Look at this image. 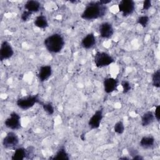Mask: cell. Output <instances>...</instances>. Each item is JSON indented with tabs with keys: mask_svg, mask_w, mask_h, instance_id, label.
I'll list each match as a JSON object with an SVG mask.
<instances>
[{
	"mask_svg": "<svg viewBox=\"0 0 160 160\" xmlns=\"http://www.w3.org/2000/svg\"><path fill=\"white\" fill-rule=\"evenodd\" d=\"M106 5L102 4L100 1H91L87 4L81 18L86 21H91L102 18L107 12Z\"/></svg>",
	"mask_w": 160,
	"mask_h": 160,
	"instance_id": "obj_1",
	"label": "cell"
},
{
	"mask_svg": "<svg viewBox=\"0 0 160 160\" xmlns=\"http://www.w3.org/2000/svg\"><path fill=\"white\" fill-rule=\"evenodd\" d=\"M44 45L49 52L55 54L62 51L65 45V41L61 34L54 33L44 39Z\"/></svg>",
	"mask_w": 160,
	"mask_h": 160,
	"instance_id": "obj_2",
	"label": "cell"
},
{
	"mask_svg": "<svg viewBox=\"0 0 160 160\" xmlns=\"http://www.w3.org/2000/svg\"><path fill=\"white\" fill-rule=\"evenodd\" d=\"M114 62V59L108 52L97 51L94 56V62L98 68L106 67Z\"/></svg>",
	"mask_w": 160,
	"mask_h": 160,
	"instance_id": "obj_3",
	"label": "cell"
},
{
	"mask_svg": "<svg viewBox=\"0 0 160 160\" xmlns=\"http://www.w3.org/2000/svg\"><path fill=\"white\" fill-rule=\"evenodd\" d=\"M41 101L38 94L29 95L19 98L16 101V104L18 108L26 111L33 107L35 104H39Z\"/></svg>",
	"mask_w": 160,
	"mask_h": 160,
	"instance_id": "obj_4",
	"label": "cell"
},
{
	"mask_svg": "<svg viewBox=\"0 0 160 160\" xmlns=\"http://www.w3.org/2000/svg\"><path fill=\"white\" fill-rule=\"evenodd\" d=\"M5 126L12 130H18L21 128V116L16 112H12L4 121Z\"/></svg>",
	"mask_w": 160,
	"mask_h": 160,
	"instance_id": "obj_5",
	"label": "cell"
},
{
	"mask_svg": "<svg viewBox=\"0 0 160 160\" xmlns=\"http://www.w3.org/2000/svg\"><path fill=\"white\" fill-rule=\"evenodd\" d=\"M119 11L124 17L131 15L135 10V2L132 0H122L118 4Z\"/></svg>",
	"mask_w": 160,
	"mask_h": 160,
	"instance_id": "obj_6",
	"label": "cell"
},
{
	"mask_svg": "<svg viewBox=\"0 0 160 160\" xmlns=\"http://www.w3.org/2000/svg\"><path fill=\"white\" fill-rule=\"evenodd\" d=\"M19 142L18 136L13 131L8 132L2 139V146L5 149H11L16 147Z\"/></svg>",
	"mask_w": 160,
	"mask_h": 160,
	"instance_id": "obj_7",
	"label": "cell"
},
{
	"mask_svg": "<svg viewBox=\"0 0 160 160\" xmlns=\"http://www.w3.org/2000/svg\"><path fill=\"white\" fill-rule=\"evenodd\" d=\"M14 54V50L11 44L7 41L2 42L0 48V60L3 61L11 58Z\"/></svg>",
	"mask_w": 160,
	"mask_h": 160,
	"instance_id": "obj_8",
	"label": "cell"
},
{
	"mask_svg": "<svg viewBox=\"0 0 160 160\" xmlns=\"http://www.w3.org/2000/svg\"><path fill=\"white\" fill-rule=\"evenodd\" d=\"M99 32L100 36L104 39H110L114 34V30L111 23L103 22L99 26Z\"/></svg>",
	"mask_w": 160,
	"mask_h": 160,
	"instance_id": "obj_9",
	"label": "cell"
},
{
	"mask_svg": "<svg viewBox=\"0 0 160 160\" xmlns=\"http://www.w3.org/2000/svg\"><path fill=\"white\" fill-rule=\"evenodd\" d=\"M103 118V110L99 109L90 118L88 121V126L91 129H96L99 128L101 121Z\"/></svg>",
	"mask_w": 160,
	"mask_h": 160,
	"instance_id": "obj_10",
	"label": "cell"
},
{
	"mask_svg": "<svg viewBox=\"0 0 160 160\" xmlns=\"http://www.w3.org/2000/svg\"><path fill=\"white\" fill-rule=\"evenodd\" d=\"M118 80L114 78H106L103 81L104 91L106 93L109 94L117 89Z\"/></svg>",
	"mask_w": 160,
	"mask_h": 160,
	"instance_id": "obj_11",
	"label": "cell"
},
{
	"mask_svg": "<svg viewBox=\"0 0 160 160\" xmlns=\"http://www.w3.org/2000/svg\"><path fill=\"white\" fill-rule=\"evenodd\" d=\"M52 72V69L51 66L43 65L39 68L37 76L41 82H45L51 77Z\"/></svg>",
	"mask_w": 160,
	"mask_h": 160,
	"instance_id": "obj_12",
	"label": "cell"
},
{
	"mask_svg": "<svg viewBox=\"0 0 160 160\" xmlns=\"http://www.w3.org/2000/svg\"><path fill=\"white\" fill-rule=\"evenodd\" d=\"M96 44V39L92 32L86 34L81 40V46L85 49H89L94 47Z\"/></svg>",
	"mask_w": 160,
	"mask_h": 160,
	"instance_id": "obj_13",
	"label": "cell"
},
{
	"mask_svg": "<svg viewBox=\"0 0 160 160\" xmlns=\"http://www.w3.org/2000/svg\"><path fill=\"white\" fill-rule=\"evenodd\" d=\"M154 142L155 139L152 136H144L141 139L139 146L144 149H148L154 146Z\"/></svg>",
	"mask_w": 160,
	"mask_h": 160,
	"instance_id": "obj_14",
	"label": "cell"
},
{
	"mask_svg": "<svg viewBox=\"0 0 160 160\" xmlns=\"http://www.w3.org/2000/svg\"><path fill=\"white\" fill-rule=\"evenodd\" d=\"M24 9L31 13L37 12L41 9V4L39 1L35 0H29L24 4Z\"/></svg>",
	"mask_w": 160,
	"mask_h": 160,
	"instance_id": "obj_15",
	"label": "cell"
},
{
	"mask_svg": "<svg viewBox=\"0 0 160 160\" xmlns=\"http://www.w3.org/2000/svg\"><path fill=\"white\" fill-rule=\"evenodd\" d=\"M154 114L152 111H148L144 112L141 117V125L143 127H147L151 124L154 121Z\"/></svg>",
	"mask_w": 160,
	"mask_h": 160,
	"instance_id": "obj_16",
	"label": "cell"
},
{
	"mask_svg": "<svg viewBox=\"0 0 160 160\" xmlns=\"http://www.w3.org/2000/svg\"><path fill=\"white\" fill-rule=\"evenodd\" d=\"M26 149L22 147H19L15 149L14 153L11 156V159L12 160H23L24 159H26Z\"/></svg>",
	"mask_w": 160,
	"mask_h": 160,
	"instance_id": "obj_17",
	"label": "cell"
},
{
	"mask_svg": "<svg viewBox=\"0 0 160 160\" xmlns=\"http://www.w3.org/2000/svg\"><path fill=\"white\" fill-rule=\"evenodd\" d=\"M34 24L40 29H46L49 26L46 17L42 14L39 15L36 18L34 21Z\"/></svg>",
	"mask_w": 160,
	"mask_h": 160,
	"instance_id": "obj_18",
	"label": "cell"
},
{
	"mask_svg": "<svg viewBox=\"0 0 160 160\" xmlns=\"http://www.w3.org/2000/svg\"><path fill=\"white\" fill-rule=\"evenodd\" d=\"M52 159L56 160V159H64V160H68L69 159V156L68 153L67 152L66 148L64 146L60 147L56 154L51 158Z\"/></svg>",
	"mask_w": 160,
	"mask_h": 160,
	"instance_id": "obj_19",
	"label": "cell"
},
{
	"mask_svg": "<svg viewBox=\"0 0 160 160\" xmlns=\"http://www.w3.org/2000/svg\"><path fill=\"white\" fill-rule=\"evenodd\" d=\"M152 84L156 88H160V70H156L152 75Z\"/></svg>",
	"mask_w": 160,
	"mask_h": 160,
	"instance_id": "obj_20",
	"label": "cell"
},
{
	"mask_svg": "<svg viewBox=\"0 0 160 160\" xmlns=\"http://www.w3.org/2000/svg\"><path fill=\"white\" fill-rule=\"evenodd\" d=\"M40 105L42 107L44 111H46L49 115H52L54 112V109L53 107V105L51 102H44L42 101H41L39 103Z\"/></svg>",
	"mask_w": 160,
	"mask_h": 160,
	"instance_id": "obj_21",
	"label": "cell"
},
{
	"mask_svg": "<svg viewBox=\"0 0 160 160\" xmlns=\"http://www.w3.org/2000/svg\"><path fill=\"white\" fill-rule=\"evenodd\" d=\"M125 129L124 123L122 121H118L114 126V131L118 134H122Z\"/></svg>",
	"mask_w": 160,
	"mask_h": 160,
	"instance_id": "obj_22",
	"label": "cell"
},
{
	"mask_svg": "<svg viewBox=\"0 0 160 160\" xmlns=\"http://www.w3.org/2000/svg\"><path fill=\"white\" fill-rule=\"evenodd\" d=\"M149 21V18L148 16L144 15L141 16L137 19V23L139 25H141L142 28H146Z\"/></svg>",
	"mask_w": 160,
	"mask_h": 160,
	"instance_id": "obj_23",
	"label": "cell"
},
{
	"mask_svg": "<svg viewBox=\"0 0 160 160\" xmlns=\"http://www.w3.org/2000/svg\"><path fill=\"white\" fill-rule=\"evenodd\" d=\"M121 86L122 88V93L126 94L131 89V85L130 82L128 81L124 80L121 82Z\"/></svg>",
	"mask_w": 160,
	"mask_h": 160,
	"instance_id": "obj_24",
	"label": "cell"
},
{
	"mask_svg": "<svg viewBox=\"0 0 160 160\" xmlns=\"http://www.w3.org/2000/svg\"><path fill=\"white\" fill-rule=\"evenodd\" d=\"M32 14V13H31V12H29L28 11H26V10H24L21 15V20L22 21H24V22L28 21L31 18V16Z\"/></svg>",
	"mask_w": 160,
	"mask_h": 160,
	"instance_id": "obj_25",
	"label": "cell"
},
{
	"mask_svg": "<svg viewBox=\"0 0 160 160\" xmlns=\"http://www.w3.org/2000/svg\"><path fill=\"white\" fill-rule=\"evenodd\" d=\"M34 148L32 146H29L28 148H26L27 151V156L26 159H32L34 156Z\"/></svg>",
	"mask_w": 160,
	"mask_h": 160,
	"instance_id": "obj_26",
	"label": "cell"
},
{
	"mask_svg": "<svg viewBox=\"0 0 160 160\" xmlns=\"http://www.w3.org/2000/svg\"><path fill=\"white\" fill-rule=\"evenodd\" d=\"M152 6V2L151 0H145L142 3V10H148Z\"/></svg>",
	"mask_w": 160,
	"mask_h": 160,
	"instance_id": "obj_27",
	"label": "cell"
},
{
	"mask_svg": "<svg viewBox=\"0 0 160 160\" xmlns=\"http://www.w3.org/2000/svg\"><path fill=\"white\" fill-rule=\"evenodd\" d=\"M159 111H160V106L159 105H158L156 108H155V111L154 112V118L155 119L159 122V117H160V115H159Z\"/></svg>",
	"mask_w": 160,
	"mask_h": 160,
	"instance_id": "obj_28",
	"label": "cell"
},
{
	"mask_svg": "<svg viewBox=\"0 0 160 160\" xmlns=\"http://www.w3.org/2000/svg\"><path fill=\"white\" fill-rule=\"evenodd\" d=\"M128 152H129V156H131L132 158L133 156H136V154H139V152H138V151H137V149H135V148H131L128 149Z\"/></svg>",
	"mask_w": 160,
	"mask_h": 160,
	"instance_id": "obj_29",
	"label": "cell"
},
{
	"mask_svg": "<svg viewBox=\"0 0 160 160\" xmlns=\"http://www.w3.org/2000/svg\"><path fill=\"white\" fill-rule=\"evenodd\" d=\"M131 159L133 160H142V159H144V158L139 154H138L136 156L131 158Z\"/></svg>",
	"mask_w": 160,
	"mask_h": 160,
	"instance_id": "obj_30",
	"label": "cell"
},
{
	"mask_svg": "<svg viewBox=\"0 0 160 160\" xmlns=\"http://www.w3.org/2000/svg\"><path fill=\"white\" fill-rule=\"evenodd\" d=\"M100 1H101V2L102 4H104V5H106V4H108V3H110V2H111V1H110V0H109V1H106V0H100Z\"/></svg>",
	"mask_w": 160,
	"mask_h": 160,
	"instance_id": "obj_31",
	"label": "cell"
},
{
	"mask_svg": "<svg viewBox=\"0 0 160 160\" xmlns=\"http://www.w3.org/2000/svg\"><path fill=\"white\" fill-rule=\"evenodd\" d=\"M119 159H129V158L126 157H122V158H120Z\"/></svg>",
	"mask_w": 160,
	"mask_h": 160,
	"instance_id": "obj_32",
	"label": "cell"
},
{
	"mask_svg": "<svg viewBox=\"0 0 160 160\" xmlns=\"http://www.w3.org/2000/svg\"><path fill=\"white\" fill-rule=\"evenodd\" d=\"M71 2H72V3H76V2H78L79 1H70Z\"/></svg>",
	"mask_w": 160,
	"mask_h": 160,
	"instance_id": "obj_33",
	"label": "cell"
}]
</instances>
